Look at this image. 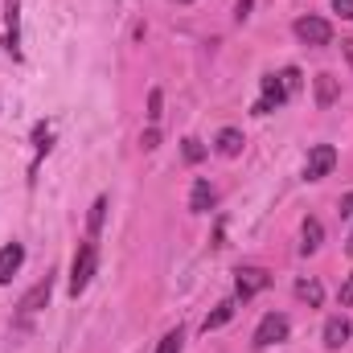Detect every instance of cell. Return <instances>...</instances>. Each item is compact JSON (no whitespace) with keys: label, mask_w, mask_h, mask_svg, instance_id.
<instances>
[{"label":"cell","mask_w":353,"mask_h":353,"mask_svg":"<svg viewBox=\"0 0 353 353\" xmlns=\"http://www.w3.org/2000/svg\"><path fill=\"white\" fill-rule=\"evenodd\" d=\"M25 263V247L21 243H8V247H0V283H8L17 271Z\"/></svg>","instance_id":"obj_7"},{"label":"cell","mask_w":353,"mask_h":353,"mask_svg":"<svg viewBox=\"0 0 353 353\" xmlns=\"http://www.w3.org/2000/svg\"><path fill=\"white\" fill-rule=\"evenodd\" d=\"M300 239H304V243H300V251H304V255H312V251L321 247V239H325V226H321L316 218H308V222H304V230H300Z\"/></svg>","instance_id":"obj_10"},{"label":"cell","mask_w":353,"mask_h":353,"mask_svg":"<svg viewBox=\"0 0 353 353\" xmlns=\"http://www.w3.org/2000/svg\"><path fill=\"white\" fill-rule=\"evenodd\" d=\"M94 267H99V247H94V239L87 234V243L79 247L74 267H70V296L87 292V283H90V275H94Z\"/></svg>","instance_id":"obj_2"},{"label":"cell","mask_w":353,"mask_h":353,"mask_svg":"<svg viewBox=\"0 0 353 353\" xmlns=\"http://www.w3.org/2000/svg\"><path fill=\"white\" fill-rule=\"evenodd\" d=\"M46 300H50V275H46V279H41V283H37V288H33V292L25 296V300H21V312L29 316V312H37V308H41Z\"/></svg>","instance_id":"obj_12"},{"label":"cell","mask_w":353,"mask_h":353,"mask_svg":"<svg viewBox=\"0 0 353 353\" xmlns=\"http://www.w3.org/2000/svg\"><path fill=\"white\" fill-rule=\"evenodd\" d=\"M345 251H350V255H353V234H350V243H345Z\"/></svg>","instance_id":"obj_28"},{"label":"cell","mask_w":353,"mask_h":353,"mask_svg":"<svg viewBox=\"0 0 353 353\" xmlns=\"http://www.w3.org/2000/svg\"><path fill=\"white\" fill-rule=\"evenodd\" d=\"M267 283H271V275H267L263 267H239V275H234V292H239V300L259 296Z\"/></svg>","instance_id":"obj_6"},{"label":"cell","mask_w":353,"mask_h":353,"mask_svg":"<svg viewBox=\"0 0 353 353\" xmlns=\"http://www.w3.org/2000/svg\"><path fill=\"white\" fill-rule=\"evenodd\" d=\"M8 50L17 54V0H8Z\"/></svg>","instance_id":"obj_19"},{"label":"cell","mask_w":353,"mask_h":353,"mask_svg":"<svg viewBox=\"0 0 353 353\" xmlns=\"http://www.w3.org/2000/svg\"><path fill=\"white\" fill-rule=\"evenodd\" d=\"M341 218H353V193L341 197Z\"/></svg>","instance_id":"obj_25"},{"label":"cell","mask_w":353,"mask_h":353,"mask_svg":"<svg viewBox=\"0 0 353 353\" xmlns=\"http://www.w3.org/2000/svg\"><path fill=\"white\" fill-rule=\"evenodd\" d=\"M350 337H353V325L345 316H333V321L325 325V345H329V350H341Z\"/></svg>","instance_id":"obj_8"},{"label":"cell","mask_w":353,"mask_h":353,"mask_svg":"<svg viewBox=\"0 0 353 353\" xmlns=\"http://www.w3.org/2000/svg\"><path fill=\"white\" fill-rule=\"evenodd\" d=\"M214 197H218V193H214V185L201 176V181H193V193H189V210H193V214H205V210L214 205Z\"/></svg>","instance_id":"obj_9"},{"label":"cell","mask_w":353,"mask_h":353,"mask_svg":"<svg viewBox=\"0 0 353 353\" xmlns=\"http://www.w3.org/2000/svg\"><path fill=\"white\" fill-rule=\"evenodd\" d=\"M333 12H341L345 21L353 17V0H333Z\"/></svg>","instance_id":"obj_23"},{"label":"cell","mask_w":353,"mask_h":353,"mask_svg":"<svg viewBox=\"0 0 353 353\" xmlns=\"http://www.w3.org/2000/svg\"><path fill=\"white\" fill-rule=\"evenodd\" d=\"M181 345H185V333H181V329H173V333H165V337H161L157 353H181Z\"/></svg>","instance_id":"obj_16"},{"label":"cell","mask_w":353,"mask_h":353,"mask_svg":"<svg viewBox=\"0 0 353 353\" xmlns=\"http://www.w3.org/2000/svg\"><path fill=\"white\" fill-rule=\"evenodd\" d=\"M296 296H300V300H308V304L316 308L325 292H321V283H316V279H300V283H296Z\"/></svg>","instance_id":"obj_15"},{"label":"cell","mask_w":353,"mask_h":353,"mask_svg":"<svg viewBox=\"0 0 353 353\" xmlns=\"http://www.w3.org/2000/svg\"><path fill=\"white\" fill-rule=\"evenodd\" d=\"M316 103H321V107H333V103H337V79H333V74H321V79H316Z\"/></svg>","instance_id":"obj_13"},{"label":"cell","mask_w":353,"mask_h":353,"mask_svg":"<svg viewBox=\"0 0 353 353\" xmlns=\"http://www.w3.org/2000/svg\"><path fill=\"white\" fill-rule=\"evenodd\" d=\"M161 103H165V99H161V90H152V94H148V119H152V123L161 119Z\"/></svg>","instance_id":"obj_20"},{"label":"cell","mask_w":353,"mask_h":353,"mask_svg":"<svg viewBox=\"0 0 353 353\" xmlns=\"http://www.w3.org/2000/svg\"><path fill=\"white\" fill-rule=\"evenodd\" d=\"M333 165H337V148L333 144H316L312 152H308V161H304V181H321V176L333 173Z\"/></svg>","instance_id":"obj_5"},{"label":"cell","mask_w":353,"mask_h":353,"mask_svg":"<svg viewBox=\"0 0 353 353\" xmlns=\"http://www.w3.org/2000/svg\"><path fill=\"white\" fill-rule=\"evenodd\" d=\"M230 316H234V300H222V304H218V308L205 316V333H210V329H222Z\"/></svg>","instance_id":"obj_14"},{"label":"cell","mask_w":353,"mask_h":353,"mask_svg":"<svg viewBox=\"0 0 353 353\" xmlns=\"http://www.w3.org/2000/svg\"><path fill=\"white\" fill-rule=\"evenodd\" d=\"M218 152H222V157H239V152H243V132L222 128V132H218Z\"/></svg>","instance_id":"obj_11"},{"label":"cell","mask_w":353,"mask_h":353,"mask_svg":"<svg viewBox=\"0 0 353 353\" xmlns=\"http://www.w3.org/2000/svg\"><path fill=\"white\" fill-rule=\"evenodd\" d=\"M341 50H345V58H350V66H353V37L350 41H341Z\"/></svg>","instance_id":"obj_27"},{"label":"cell","mask_w":353,"mask_h":353,"mask_svg":"<svg viewBox=\"0 0 353 353\" xmlns=\"http://www.w3.org/2000/svg\"><path fill=\"white\" fill-rule=\"evenodd\" d=\"M296 90H300V70H296V66H288V70H279V74H267L263 79V99L255 103V115H271V111L283 107Z\"/></svg>","instance_id":"obj_1"},{"label":"cell","mask_w":353,"mask_h":353,"mask_svg":"<svg viewBox=\"0 0 353 353\" xmlns=\"http://www.w3.org/2000/svg\"><path fill=\"white\" fill-rule=\"evenodd\" d=\"M37 152H50V128H37Z\"/></svg>","instance_id":"obj_24"},{"label":"cell","mask_w":353,"mask_h":353,"mask_svg":"<svg viewBox=\"0 0 353 353\" xmlns=\"http://www.w3.org/2000/svg\"><path fill=\"white\" fill-rule=\"evenodd\" d=\"M296 37H300L304 46H329V41H333V25H329L325 17H300V21H296Z\"/></svg>","instance_id":"obj_4"},{"label":"cell","mask_w":353,"mask_h":353,"mask_svg":"<svg viewBox=\"0 0 353 353\" xmlns=\"http://www.w3.org/2000/svg\"><path fill=\"white\" fill-rule=\"evenodd\" d=\"M176 4H189V0H176Z\"/></svg>","instance_id":"obj_29"},{"label":"cell","mask_w":353,"mask_h":353,"mask_svg":"<svg viewBox=\"0 0 353 353\" xmlns=\"http://www.w3.org/2000/svg\"><path fill=\"white\" fill-rule=\"evenodd\" d=\"M181 157H185L189 165H197V161L205 157V148H201V140H185V144H181Z\"/></svg>","instance_id":"obj_17"},{"label":"cell","mask_w":353,"mask_h":353,"mask_svg":"<svg viewBox=\"0 0 353 353\" xmlns=\"http://www.w3.org/2000/svg\"><path fill=\"white\" fill-rule=\"evenodd\" d=\"M140 144H144V152H152V148H157V144H161V132H157V128H148V132H144V140H140Z\"/></svg>","instance_id":"obj_22"},{"label":"cell","mask_w":353,"mask_h":353,"mask_svg":"<svg viewBox=\"0 0 353 353\" xmlns=\"http://www.w3.org/2000/svg\"><path fill=\"white\" fill-rule=\"evenodd\" d=\"M341 308H353V271H350V279L341 283Z\"/></svg>","instance_id":"obj_21"},{"label":"cell","mask_w":353,"mask_h":353,"mask_svg":"<svg viewBox=\"0 0 353 353\" xmlns=\"http://www.w3.org/2000/svg\"><path fill=\"white\" fill-rule=\"evenodd\" d=\"M103 214H107V197H99V201L90 205V239L99 234V226H103Z\"/></svg>","instance_id":"obj_18"},{"label":"cell","mask_w":353,"mask_h":353,"mask_svg":"<svg viewBox=\"0 0 353 353\" xmlns=\"http://www.w3.org/2000/svg\"><path fill=\"white\" fill-rule=\"evenodd\" d=\"M288 316L283 312H267L263 321H259V329H255V345L267 350V345H279V341H288Z\"/></svg>","instance_id":"obj_3"},{"label":"cell","mask_w":353,"mask_h":353,"mask_svg":"<svg viewBox=\"0 0 353 353\" xmlns=\"http://www.w3.org/2000/svg\"><path fill=\"white\" fill-rule=\"evenodd\" d=\"M234 12H239V21H243V17L251 12V0H239V8H234Z\"/></svg>","instance_id":"obj_26"}]
</instances>
